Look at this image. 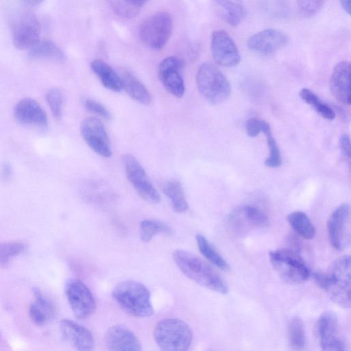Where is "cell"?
Instances as JSON below:
<instances>
[{
    "label": "cell",
    "instance_id": "8992f818",
    "mask_svg": "<svg viewBox=\"0 0 351 351\" xmlns=\"http://www.w3.org/2000/svg\"><path fill=\"white\" fill-rule=\"evenodd\" d=\"M271 263L280 278L289 285L306 282L311 273L298 251L278 249L269 252Z\"/></svg>",
    "mask_w": 351,
    "mask_h": 351
},
{
    "label": "cell",
    "instance_id": "8d00e7d4",
    "mask_svg": "<svg viewBox=\"0 0 351 351\" xmlns=\"http://www.w3.org/2000/svg\"><path fill=\"white\" fill-rule=\"evenodd\" d=\"M299 14L306 18L317 14L322 8L324 1L319 0L297 1Z\"/></svg>",
    "mask_w": 351,
    "mask_h": 351
},
{
    "label": "cell",
    "instance_id": "cb8c5ba5",
    "mask_svg": "<svg viewBox=\"0 0 351 351\" xmlns=\"http://www.w3.org/2000/svg\"><path fill=\"white\" fill-rule=\"evenodd\" d=\"M122 88L134 100L148 104L151 101L147 88L130 71L122 70L119 75Z\"/></svg>",
    "mask_w": 351,
    "mask_h": 351
},
{
    "label": "cell",
    "instance_id": "ffe728a7",
    "mask_svg": "<svg viewBox=\"0 0 351 351\" xmlns=\"http://www.w3.org/2000/svg\"><path fill=\"white\" fill-rule=\"evenodd\" d=\"M350 63L341 61L337 63L331 73L330 88L334 97L341 103L350 104Z\"/></svg>",
    "mask_w": 351,
    "mask_h": 351
},
{
    "label": "cell",
    "instance_id": "836d02e7",
    "mask_svg": "<svg viewBox=\"0 0 351 351\" xmlns=\"http://www.w3.org/2000/svg\"><path fill=\"white\" fill-rule=\"evenodd\" d=\"M141 239L149 242L155 235L159 233L171 234V228L166 223L156 219H145L140 223Z\"/></svg>",
    "mask_w": 351,
    "mask_h": 351
},
{
    "label": "cell",
    "instance_id": "b9f144b4",
    "mask_svg": "<svg viewBox=\"0 0 351 351\" xmlns=\"http://www.w3.org/2000/svg\"><path fill=\"white\" fill-rule=\"evenodd\" d=\"M340 3L343 8V10L348 14H350L351 12V1L350 0H341L340 1Z\"/></svg>",
    "mask_w": 351,
    "mask_h": 351
},
{
    "label": "cell",
    "instance_id": "7a4b0ae2",
    "mask_svg": "<svg viewBox=\"0 0 351 351\" xmlns=\"http://www.w3.org/2000/svg\"><path fill=\"white\" fill-rule=\"evenodd\" d=\"M173 258L178 267L187 278L211 291L226 294L228 288L223 279L208 263L195 254L176 250Z\"/></svg>",
    "mask_w": 351,
    "mask_h": 351
},
{
    "label": "cell",
    "instance_id": "83f0119b",
    "mask_svg": "<svg viewBox=\"0 0 351 351\" xmlns=\"http://www.w3.org/2000/svg\"><path fill=\"white\" fill-rule=\"evenodd\" d=\"M293 230L304 239H312L315 235V228L308 217L302 211H294L287 217Z\"/></svg>",
    "mask_w": 351,
    "mask_h": 351
},
{
    "label": "cell",
    "instance_id": "1f68e13d",
    "mask_svg": "<svg viewBox=\"0 0 351 351\" xmlns=\"http://www.w3.org/2000/svg\"><path fill=\"white\" fill-rule=\"evenodd\" d=\"M110 7L114 14L123 19H132L135 17L140 12L141 8L146 3L145 1H110Z\"/></svg>",
    "mask_w": 351,
    "mask_h": 351
},
{
    "label": "cell",
    "instance_id": "f35d334b",
    "mask_svg": "<svg viewBox=\"0 0 351 351\" xmlns=\"http://www.w3.org/2000/svg\"><path fill=\"white\" fill-rule=\"evenodd\" d=\"M263 121L256 117L247 119L245 122V130L247 135L250 137H256L262 132Z\"/></svg>",
    "mask_w": 351,
    "mask_h": 351
},
{
    "label": "cell",
    "instance_id": "d6a6232c",
    "mask_svg": "<svg viewBox=\"0 0 351 351\" xmlns=\"http://www.w3.org/2000/svg\"><path fill=\"white\" fill-rule=\"evenodd\" d=\"M262 132L266 136L267 144L269 150V154L265 161V165L268 167H278L282 163L280 152L273 136L270 125L265 120L263 121Z\"/></svg>",
    "mask_w": 351,
    "mask_h": 351
},
{
    "label": "cell",
    "instance_id": "9c48e42d",
    "mask_svg": "<svg viewBox=\"0 0 351 351\" xmlns=\"http://www.w3.org/2000/svg\"><path fill=\"white\" fill-rule=\"evenodd\" d=\"M121 159L127 178L137 193L150 204L158 203L160 195L138 160L129 154L123 155Z\"/></svg>",
    "mask_w": 351,
    "mask_h": 351
},
{
    "label": "cell",
    "instance_id": "6da1fadb",
    "mask_svg": "<svg viewBox=\"0 0 351 351\" xmlns=\"http://www.w3.org/2000/svg\"><path fill=\"white\" fill-rule=\"evenodd\" d=\"M316 285L337 304L343 308L350 306V257L337 258L328 272L313 274Z\"/></svg>",
    "mask_w": 351,
    "mask_h": 351
},
{
    "label": "cell",
    "instance_id": "ac0fdd59",
    "mask_svg": "<svg viewBox=\"0 0 351 351\" xmlns=\"http://www.w3.org/2000/svg\"><path fill=\"white\" fill-rule=\"evenodd\" d=\"M60 330L63 338L77 351L94 350V337L86 327L74 321L65 319L60 322Z\"/></svg>",
    "mask_w": 351,
    "mask_h": 351
},
{
    "label": "cell",
    "instance_id": "e575fe53",
    "mask_svg": "<svg viewBox=\"0 0 351 351\" xmlns=\"http://www.w3.org/2000/svg\"><path fill=\"white\" fill-rule=\"evenodd\" d=\"M26 244L22 241L0 243V266H5L10 261L26 250Z\"/></svg>",
    "mask_w": 351,
    "mask_h": 351
},
{
    "label": "cell",
    "instance_id": "f1b7e54d",
    "mask_svg": "<svg viewBox=\"0 0 351 351\" xmlns=\"http://www.w3.org/2000/svg\"><path fill=\"white\" fill-rule=\"evenodd\" d=\"M29 56L32 58H52L62 60L64 55L60 48L49 40L37 41L29 48Z\"/></svg>",
    "mask_w": 351,
    "mask_h": 351
},
{
    "label": "cell",
    "instance_id": "4fadbf2b",
    "mask_svg": "<svg viewBox=\"0 0 351 351\" xmlns=\"http://www.w3.org/2000/svg\"><path fill=\"white\" fill-rule=\"evenodd\" d=\"M82 136L95 153L105 158L112 155V149L108 135L101 121L95 117H88L83 120L80 126Z\"/></svg>",
    "mask_w": 351,
    "mask_h": 351
},
{
    "label": "cell",
    "instance_id": "7402d4cb",
    "mask_svg": "<svg viewBox=\"0 0 351 351\" xmlns=\"http://www.w3.org/2000/svg\"><path fill=\"white\" fill-rule=\"evenodd\" d=\"M34 301L29 308L32 322L36 326H43L52 319L56 313L54 304L37 288L34 289Z\"/></svg>",
    "mask_w": 351,
    "mask_h": 351
},
{
    "label": "cell",
    "instance_id": "277c9868",
    "mask_svg": "<svg viewBox=\"0 0 351 351\" xmlns=\"http://www.w3.org/2000/svg\"><path fill=\"white\" fill-rule=\"evenodd\" d=\"M154 338L162 351H188L193 339L191 327L176 318L159 321L154 329Z\"/></svg>",
    "mask_w": 351,
    "mask_h": 351
},
{
    "label": "cell",
    "instance_id": "52a82bcc",
    "mask_svg": "<svg viewBox=\"0 0 351 351\" xmlns=\"http://www.w3.org/2000/svg\"><path fill=\"white\" fill-rule=\"evenodd\" d=\"M173 29L171 16L167 12H158L145 19L139 25L141 40L147 47L159 50L170 38Z\"/></svg>",
    "mask_w": 351,
    "mask_h": 351
},
{
    "label": "cell",
    "instance_id": "603a6c76",
    "mask_svg": "<svg viewBox=\"0 0 351 351\" xmlns=\"http://www.w3.org/2000/svg\"><path fill=\"white\" fill-rule=\"evenodd\" d=\"M90 67L105 88L114 92L123 89L119 75L106 62L96 59L92 61Z\"/></svg>",
    "mask_w": 351,
    "mask_h": 351
},
{
    "label": "cell",
    "instance_id": "4dcf8cb0",
    "mask_svg": "<svg viewBox=\"0 0 351 351\" xmlns=\"http://www.w3.org/2000/svg\"><path fill=\"white\" fill-rule=\"evenodd\" d=\"M299 95L302 99L311 106L322 117L328 120H332L335 117L333 109L310 89L302 88Z\"/></svg>",
    "mask_w": 351,
    "mask_h": 351
},
{
    "label": "cell",
    "instance_id": "8fae6325",
    "mask_svg": "<svg viewBox=\"0 0 351 351\" xmlns=\"http://www.w3.org/2000/svg\"><path fill=\"white\" fill-rule=\"evenodd\" d=\"M316 329L322 351H348L346 341L339 335L338 318L334 312H324L318 318Z\"/></svg>",
    "mask_w": 351,
    "mask_h": 351
},
{
    "label": "cell",
    "instance_id": "4316f807",
    "mask_svg": "<svg viewBox=\"0 0 351 351\" xmlns=\"http://www.w3.org/2000/svg\"><path fill=\"white\" fill-rule=\"evenodd\" d=\"M287 338L289 346L293 351H302L306 343L305 325L302 319L294 316L289 320L287 326Z\"/></svg>",
    "mask_w": 351,
    "mask_h": 351
},
{
    "label": "cell",
    "instance_id": "ab89813d",
    "mask_svg": "<svg viewBox=\"0 0 351 351\" xmlns=\"http://www.w3.org/2000/svg\"><path fill=\"white\" fill-rule=\"evenodd\" d=\"M340 149L345 157L350 158V137L347 134H343L339 137V141Z\"/></svg>",
    "mask_w": 351,
    "mask_h": 351
},
{
    "label": "cell",
    "instance_id": "44dd1931",
    "mask_svg": "<svg viewBox=\"0 0 351 351\" xmlns=\"http://www.w3.org/2000/svg\"><path fill=\"white\" fill-rule=\"evenodd\" d=\"M14 116L21 123L45 128L47 117L41 106L32 98H24L14 106Z\"/></svg>",
    "mask_w": 351,
    "mask_h": 351
},
{
    "label": "cell",
    "instance_id": "74e56055",
    "mask_svg": "<svg viewBox=\"0 0 351 351\" xmlns=\"http://www.w3.org/2000/svg\"><path fill=\"white\" fill-rule=\"evenodd\" d=\"M86 109L95 114H97L106 119H111V114L109 110L101 103L94 99H88L84 101Z\"/></svg>",
    "mask_w": 351,
    "mask_h": 351
},
{
    "label": "cell",
    "instance_id": "d6986e66",
    "mask_svg": "<svg viewBox=\"0 0 351 351\" xmlns=\"http://www.w3.org/2000/svg\"><path fill=\"white\" fill-rule=\"evenodd\" d=\"M105 341L108 351H142L141 343L128 327L116 324L108 329Z\"/></svg>",
    "mask_w": 351,
    "mask_h": 351
},
{
    "label": "cell",
    "instance_id": "5bb4252c",
    "mask_svg": "<svg viewBox=\"0 0 351 351\" xmlns=\"http://www.w3.org/2000/svg\"><path fill=\"white\" fill-rule=\"evenodd\" d=\"M210 49L215 62L221 66L233 67L241 60L240 53L234 41L224 30L217 29L213 32Z\"/></svg>",
    "mask_w": 351,
    "mask_h": 351
},
{
    "label": "cell",
    "instance_id": "e0dca14e",
    "mask_svg": "<svg viewBox=\"0 0 351 351\" xmlns=\"http://www.w3.org/2000/svg\"><path fill=\"white\" fill-rule=\"evenodd\" d=\"M229 223L236 233H245L253 228L265 227L269 223L267 215L259 208L245 205L235 208L229 217Z\"/></svg>",
    "mask_w": 351,
    "mask_h": 351
},
{
    "label": "cell",
    "instance_id": "9a60e30c",
    "mask_svg": "<svg viewBox=\"0 0 351 351\" xmlns=\"http://www.w3.org/2000/svg\"><path fill=\"white\" fill-rule=\"evenodd\" d=\"M182 60L176 56L163 59L158 66L159 79L164 87L176 97L184 94L185 86L182 75Z\"/></svg>",
    "mask_w": 351,
    "mask_h": 351
},
{
    "label": "cell",
    "instance_id": "d590c367",
    "mask_svg": "<svg viewBox=\"0 0 351 351\" xmlns=\"http://www.w3.org/2000/svg\"><path fill=\"white\" fill-rule=\"evenodd\" d=\"M47 102L53 117L60 119L62 114L63 95L62 91L57 88H51L45 95Z\"/></svg>",
    "mask_w": 351,
    "mask_h": 351
},
{
    "label": "cell",
    "instance_id": "3957f363",
    "mask_svg": "<svg viewBox=\"0 0 351 351\" xmlns=\"http://www.w3.org/2000/svg\"><path fill=\"white\" fill-rule=\"evenodd\" d=\"M112 295L124 311L134 317H147L154 314L149 291L139 282H121L114 288Z\"/></svg>",
    "mask_w": 351,
    "mask_h": 351
},
{
    "label": "cell",
    "instance_id": "5b68a950",
    "mask_svg": "<svg viewBox=\"0 0 351 351\" xmlns=\"http://www.w3.org/2000/svg\"><path fill=\"white\" fill-rule=\"evenodd\" d=\"M196 84L201 95L209 103L218 104L228 98L231 88L223 73L213 63H202L197 73Z\"/></svg>",
    "mask_w": 351,
    "mask_h": 351
},
{
    "label": "cell",
    "instance_id": "2e32d148",
    "mask_svg": "<svg viewBox=\"0 0 351 351\" xmlns=\"http://www.w3.org/2000/svg\"><path fill=\"white\" fill-rule=\"evenodd\" d=\"M288 42L289 38L285 33L277 29L267 28L250 36L247 45L252 51L266 56L283 48Z\"/></svg>",
    "mask_w": 351,
    "mask_h": 351
},
{
    "label": "cell",
    "instance_id": "60d3db41",
    "mask_svg": "<svg viewBox=\"0 0 351 351\" xmlns=\"http://www.w3.org/2000/svg\"><path fill=\"white\" fill-rule=\"evenodd\" d=\"M11 175V169L9 165L4 164L1 170V176L2 179L7 180Z\"/></svg>",
    "mask_w": 351,
    "mask_h": 351
},
{
    "label": "cell",
    "instance_id": "484cf974",
    "mask_svg": "<svg viewBox=\"0 0 351 351\" xmlns=\"http://www.w3.org/2000/svg\"><path fill=\"white\" fill-rule=\"evenodd\" d=\"M162 191L170 200L174 212L182 213L188 209V203L179 181L171 180L165 182L162 185Z\"/></svg>",
    "mask_w": 351,
    "mask_h": 351
},
{
    "label": "cell",
    "instance_id": "f546056e",
    "mask_svg": "<svg viewBox=\"0 0 351 351\" xmlns=\"http://www.w3.org/2000/svg\"><path fill=\"white\" fill-rule=\"evenodd\" d=\"M197 245L200 253L213 265L223 271H228L230 268L227 261L215 250L207 239L201 234L195 237Z\"/></svg>",
    "mask_w": 351,
    "mask_h": 351
},
{
    "label": "cell",
    "instance_id": "d4e9b609",
    "mask_svg": "<svg viewBox=\"0 0 351 351\" xmlns=\"http://www.w3.org/2000/svg\"><path fill=\"white\" fill-rule=\"evenodd\" d=\"M214 4L219 15L232 26L239 25L246 16L247 10L239 1L219 0Z\"/></svg>",
    "mask_w": 351,
    "mask_h": 351
},
{
    "label": "cell",
    "instance_id": "30bf717a",
    "mask_svg": "<svg viewBox=\"0 0 351 351\" xmlns=\"http://www.w3.org/2000/svg\"><path fill=\"white\" fill-rule=\"evenodd\" d=\"M350 209L344 203L339 206L327 221V232L331 245L337 250L347 247L350 243Z\"/></svg>",
    "mask_w": 351,
    "mask_h": 351
},
{
    "label": "cell",
    "instance_id": "ba28073f",
    "mask_svg": "<svg viewBox=\"0 0 351 351\" xmlns=\"http://www.w3.org/2000/svg\"><path fill=\"white\" fill-rule=\"evenodd\" d=\"M12 38L18 49L30 48L39 40L40 27L36 16L30 10L17 12L11 23Z\"/></svg>",
    "mask_w": 351,
    "mask_h": 351
},
{
    "label": "cell",
    "instance_id": "7c38bea8",
    "mask_svg": "<svg viewBox=\"0 0 351 351\" xmlns=\"http://www.w3.org/2000/svg\"><path fill=\"white\" fill-rule=\"evenodd\" d=\"M65 293L74 315L80 319L90 316L96 308L95 300L89 288L81 280L70 279Z\"/></svg>",
    "mask_w": 351,
    "mask_h": 351
}]
</instances>
